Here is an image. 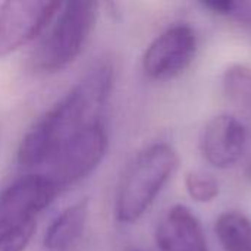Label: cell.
I'll use <instances>...</instances> for the list:
<instances>
[{"label":"cell","instance_id":"8992f818","mask_svg":"<svg viewBox=\"0 0 251 251\" xmlns=\"http://www.w3.org/2000/svg\"><path fill=\"white\" fill-rule=\"evenodd\" d=\"M62 3L9 0L0 6V57L35 40L57 15Z\"/></svg>","mask_w":251,"mask_h":251},{"label":"cell","instance_id":"ba28073f","mask_svg":"<svg viewBox=\"0 0 251 251\" xmlns=\"http://www.w3.org/2000/svg\"><path fill=\"white\" fill-rule=\"evenodd\" d=\"M247 144V132L243 124L229 116L219 115L212 118L200 138V150L203 157L215 168H229L235 165Z\"/></svg>","mask_w":251,"mask_h":251},{"label":"cell","instance_id":"3957f363","mask_svg":"<svg viewBox=\"0 0 251 251\" xmlns=\"http://www.w3.org/2000/svg\"><path fill=\"white\" fill-rule=\"evenodd\" d=\"M99 15L97 1H66L57 18L35 49L31 65L43 74H54L69 66L84 50Z\"/></svg>","mask_w":251,"mask_h":251},{"label":"cell","instance_id":"30bf717a","mask_svg":"<svg viewBox=\"0 0 251 251\" xmlns=\"http://www.w3.org/2000/svg\"><path fill=\"white\" fill-rule=\"evenodd\" d=\"M88 221V200L84 199L57 215L46 229L43 244L49 251H72L81 241Z\"/></svg>","mask_w":251,"mask_h":251},{"label":"cell","instance_id":"4fadbf2b","mask_svg":"<svg viewBox=\"0 0 251 251\" xmlns=\"http://www.w3.org/2000/svg\"><path fill=\"white\" fill-rule=\"evenodd\" d=\"M185 187L190 197L199 203L212 201L219 194L218 182L212 176L200 172H188L185 176Z\"/></svg>","mask_w":251,"mask_h":251},{"label":"cell","instance_id":"52a82bcc","mask_svg":"<svg viewBox=\"0 0 251 251\" xmlns=\"http://www.w3.org/2000/svg\"><path fill=\"white\" fill-rule=\"evenodd\" d=\"M197 35L190 25L178 24L147 47L143 56V69L151 79H169L179 75L194 59Z\"/></svg>","mask_w":251,"mask_h":251},{"label":"cell","instance_id":"7a4b0ae2","mask_svg":"<svg viewBox=\"0 0 251 251\" xmlns=\"http://www.w3.org/2000/svg\"><path fill=\"white\" fill-rule=\"evenodd\" d=\"M178 166L176 151L165 143L140 151L118 185L115 216L122 224L137 222L153 204Z\"/></svg>","mask_w":251,"mask_h":251},{"label":"cell","instance_id":"5bb4252c","mask_svg":"<svg viewBox=\"0 0 251 251\" xmlns=\"http://www.w3.org/2000/svg\"><path fill=\"white\" fill-rule=\"evenodd\" d=\"M35 231V224L9 231L0 235V251H24L28 246L32 234Z\"/></svg>","mask_w":251,"mask_h":251},{"label":"cell","instance_id":"9c48e42d","mask_svg":"<svg viewBox=\"0 0 251 251\" xmlns=\"http://www.w3.org/2000/svg\"><path fill=\"white\" fill-rule=\"evenodd\" d=\"M160 251H209L199 219L185 206L171 207L156 229Z\"/></svg>","mask_w":251,"mask_h":251},{"label":"cell","instance_id":"277c9868","mask_svg":"<svg viewBox=\"0 0 251 251\" xmlns=\"http://www.w3.org/2000/svg\"><path fill=\"white\" fill-rule=\"evenodd\" d=\"M107 151V132L100 119L68 138L46 163L47 176L62 191L88 176Z\"/></svg>","mask_w":251,"mask_h":251},{"label":"cell","instance_id":"6da1fadb","mask_svg":"<svg viewBox=\"0 0 251 251\" xmlns=\"http://www.w3.org/2000/svg\"><path fill=\"white\" fill-rule=\"evenodd\" d=\"M113 78L110 62L94 65L28 129L18 147V162L25 168L46 165L68 138L99 119V110L112 91Z\"/></svg>","mask_w":251,"mask_h":251},{"label":"cell","instance_id":"9a60e30c","mask_svg":"<svg viewBox=\"0 0 251 251\" xmlns=\"http://www.w3.org/2000/svg\"><path fill=\"white\" fill-rule=\"evenodd\" d=\"M203 6L213 10L215 13L219 15H241L238 12L240 9V3L232 1V0H210V1H203Z\"/></svg>","mask_w":251,"mask_h":251},{"label":"cell","instance_id":"5b68a950","mask_svg":"<svg viewBox=\"0 0 251 251\" xmlns=\"http://www.w3.org/2000/svg\"><path fill=\"white\" fill-rule=\"evenodd\" d=\"M60 190L46 174H29L13 181L0 194V235L35 224Z\"/></svg>","mask_w":251,"mask_h":251},{"label":"cell","instance_id":"7c38bea8","mask_svg":"<svg viewBox=\"0 0 251 251\" xmlns=\"http://www.w3.org/2000/svg\"><path fill=\"white\" fill-rule=\"evenodd\" d=\"M224 88L228 99L238 107L251 113V69L243 65L231 66L224 76Z\"/></svg>","mask_w":251,"mask_h":251},{"label":"cell","instance_id":"8fae6325","mask_svg":"<svg viewBox=\"0 0 251 251\" xmlns=\"http://www.w3.org/2000/svg\"><path fill=\"white\" fill-rule=\"evenodd\" d=\"M216 234L225 251H251V221L240 212H226L216 222Z\"/></svg>","mask_w":251,"mask_h":251},{"label":"cell","instance_id":"2e32d148","mask_svg":"<svg viewBox=\"0 0 251 251\" xmlns=\"http://www.w3.org/2000/svg\"><path fill=\"white\" fill-rule=\"evenodd\" d=\"M128 251H141V250H135V249H132V250H128Z\"/></svg>","mask_w":251,"mask_h":251}]
</instances>
